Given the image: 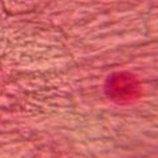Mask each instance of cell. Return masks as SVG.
Masks as SVG:
<instances>
[{"mask_svg":"<svg viewBox=\"0 0 158 158\" xmlns=\"http://www.w3.org/2000/svg\"><path fill=\"white\" fill-rule=\"evenodd\" d=\"M105 93L116 102H130L139 97L141 85L131 73L118 72L106 80Z\"/></svg>","mask_w":158,"mask_h":158,"instance_id":"1","label":"cell"}]
</instances>
